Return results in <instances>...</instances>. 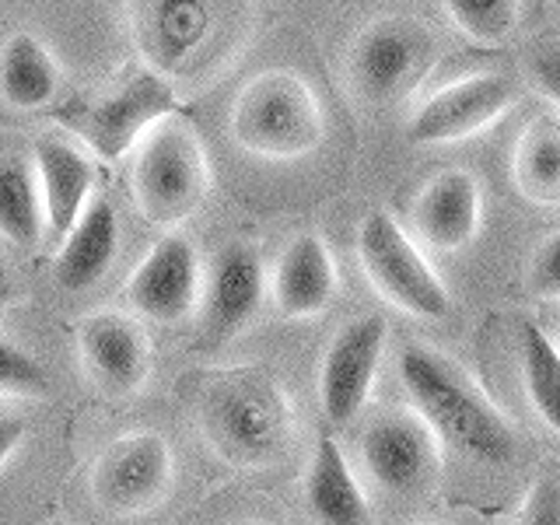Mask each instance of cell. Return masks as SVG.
I'll return each instance as SVG.
<instances>
[{
  "mask_svg": "<svg viewBox=\"0 0 560 525\" xmlns=\"http://www.w3.org/2000/svg\"><path fill=\"white\" fill-rule=\"evenodd\" d=\"M256 25V0H130L144 67L168 81L203 84L232 63Z\"/></svg>",
  "mask_w": 560,
  "mask_h": 525,
  "instance_id": "1",
  "label": "cell"
},
{
  "mask_svg": "<svg viewBox=\"0 0 560 525\" xmlns=\"http://www.w3.org/2000/svg\"><path fill=\"white\" fill-rule=\"evenodd\" d=\"M399 382L413 410L428 420L445 445L487 466L515 459V424L469 378L466 368L445 358L442 350L428 343H407L399 350Z\"/></svg>",
  "mask_w": 560,
  "mask_h": 525,
  "instance_id": "2",
  "label": "cell"
},
{
  "mask_svg": "<svg viewBox=\"0 0 560 525\" xmlns=\"http://www.w3.org/2000/svg\"><path fill=\"white\" fill-rule=\"evenodd\" d=\"M200 428L221 459L262 469L291 448L294 407L284 382L267 368H232L207 385Z\"/></svg>",
  "mask_w": 560,
  "mask_h": 525,
  "instance_id": "3",
  "label": "cell"
},
{
  "mask_svg": "<svg viewBox=\"0 0 560 525\" xmlns=\"http://www.w3.org/2000/svg\"><path fill=\"white\" fill-rule=\"evenodd\" d=\"M228 130L242 151L273 162H294L323 144L326 116L315 88L302 74L267 70L238 92Z\"/></svg>",
  "mask_w": 560,
  "mask_h": 525,
  "instance_id": "4",
  "label": "cell"
},
{
  "mask_svg": "<svg viewBox=\"0 0 560 525\" xmlns=\"http://www.w3.org/2000/svg\"><path fill=\"white\" fill-rule=\"evenodd\" d=\"M210 168L203 140L186 119L168 116L137 144L133 203L151 224L175 228L203 207Z\"/></svg>",
  "mask_w": 560,
  "mask_h": 525,
  "instance_id": "5",
  "label": "cell"
},
{
  "mask_svg": "<svg viewBox=\"0 0 560 525\" xmlns=\"http://www.w3.org/2000/svg\"><path fill=\"white\" fill-rule=\"evenodd\" d=\"M438 57V43L424 22L389 14L368 25L350 49L347 78L361 105H389L428 78Z\"/></svg>",
  "mask_w": 560,
  "mask_h": 525,
  "instance_id": "6",
  "label": "cell"
},
{
  "mask_svg": "<svg viewBox=\"0 0 560 525\" xmlns=\"http://www.w3.org/2000/svg\"><path fill=\"white\" fill-rule=\"evenodd\" d=\"M358 256L378 294L389 298L396 308L417 315V319H445L452 312V294L442 277L431 270V262L420 256L393 214L372 210L361 221Z\"/></svg>",
  "mask_w": 560,
  "mask_h": 525,
  "instance_id": "7",
  "label": "cell"
},
{
  "mask_svg": "<svg viewBox=\"0 0 560 525\" xmlns=\"http://www.w3.org/2000/svg\"><path fill=\"white\" fill-rule=\"evenodd\" d=\"M361 463L368 477L389 494H424L442 477L445 442L417 410H389L368 420Z\"/></svg>",
  "mask_w": 560,
  "mask_h": 525,
  "instance_id": "8",
  "label": "cell"
},
{
  "mask_svg": "<svg viewBox=\"0 0 560 525\" xmlns=\"http://www.w3.org/2000/svg\"><path fill=\"white\" fill-rule=\"evenodd\" d=\"M175 455L154 431L122 434L98 455L92 469V498L113 515H137L158 508L172 490Z\"/></svg>",
  "mask_w": 560,
  "mask_h": 525,
  "instance_id": "9",
  "label": "cell"
},
{
  "mask_svg": "<svg viewBox=\"0 0 560 525\" xmlns=\"http://www.w3.org/2000/svg\"><path fill=\"white\" fill-rule=\"evenodd\" d=\"M172 109H175L172 81L154 74L151 67H140L84 113L81 137L102 162H116L130 148H137L158 122L168 119Z\"/></svg>",
  "mask_w": 560,
  "mask_h": 525,
  "instance_id": "10",
  "label": "cell"
},
{
  "mask_svg": "<svg viewBox=\"0 0 560 525\" xmlns=\"http://www.w3.org/2000/svg\"><path fill=\"white\" fill-rule=\"evenodd\" d=\"M385 337H389L385 319L368 312L350 319L326 347V358L319 368V402L329 424L343 428L364 410L378 378Z\"/></svg>",
  "mask_w": 560,
  "mask_h": 525,
  "instance_id": "11",
  "label": "cell"
},
{
  "mask_svg": "<svg viewBox=\"0 0 560 525\" xmlns=\"http://www.w3.org/2000/svg\"><path fill=\"white\" fill-rule=\"evenodd\" d=\"M518 88L501 74H472L434 92L407 122L410 144H452L487 130L504 109H512Z\"/></svg>",
  "mask_w": 560,
  "mask_h": 525,
  "instance_id": "12",
  "label": "cell"
},
{
  "mask_svg": "<svg viewBox=\"0 0 560 525\" xmlns=\"http://www.w3.org/2000/svg\"><path fill=\"white\" fill-rule=\"evenodd\" d=\"M130 305L151 323H183L203 298V270L192 242L179 232L162 235L137 262L127 284Z\"/></svg>",
  "mask_w": 560,
  "mask_h": 525,
  "instance_id": "13",
  "label": "cell"
},
{
  "mask_svg": "<svg viewBox=\"0 0 560 525\" xmlns=\"http://www.w3.org/2000/svg\"><path fill=\"white\" fill-rule=\"evenodd\" d=\"M267 294L262 256L249 242H232L210 259L200 298V329L207 343H228L245 329Z\"/></svg>",
  "mask_w": 560,
  "mask_h": 525,
  "instance_id": "14",
  "label": "cell"
},
{
  "mask_svg": "<svg viewBox=\"0 0 560 525\" xmlns=\"http://www.w3.org/2000/svg\"><path fill=\"white\" fill-rule=\"evenodd\" d=\"M78 347L98 385L116 396L137 393L151 375L148 332L119 312H95L78 326Z\"/></svg>",
  "mask_w": 560,
  "mask_h": 525,
  "instance_id": "15",
  "label": "cell"
},
{
  "mask_svg": "<svg viewBox=\"0 0 560 525\" xmlns=\"http://www.w3.org/2000/svg\"><path fill=\"white\" fill-rule=\"evenodd\" d=\"M32 154L46 197L49 238H67V232L88 210V197H92L95 186V162L92 154H84L78 144H70L60 133L35 137Z\"/></svg>",
  "mask_w": 560,
  "mask_h": 525,
  "instance_id": "16",
  "label": "cell"
},
{
  "mask_svg": "<svg viewBox=\"0 0 560 525\" xmlns=\"http://www.w3.org/2000/svg\"><path fill=\"white\" fill-rule=\"evenodd\" d=\"M417 235L431 249L459 253L480 232V183L469 172L452 168L424 186L413 203Z\"/></svg>",
  "mask_w": 560,
  "mask_h": 525,
  "instance_id": "17",
  "label": "cell"
},
{
  "mask_svg": "<svg viewBox=\"0 0 560 525\" xmlns=\"http://www.w3.org/2000/svg\"><path fill=\"white\" fill-rule=\"evenodd\" d=\"M340 291L337 262L319 235H298L277 259L273 270V302L288 319H312L329 308Z\"/></svg>",
  "mask_w": 560,
  "mask_h": 525,
  "instance_id": "18",
  "label": "cell"
},
{
  "mask_svg": "<svg viewBox=\"0 0 560 525\" xmlns=\"http://www.w3.org/2000/svg\"><path fill=\"white\" fill-rule=\"evenodd\" d=\"M305 504L319 525H372V504L350 469L340 442L323 434L305 477Z\"/></svg>",
  "mask_w": 560,
  "mask_h": 525,
  "instance_id": "19",
  "label": "cell"
},
{
  "mask_svg": "<svg viewBox=\"0 0 560 525\" xmlns=\"http://www.w3.org/2000/svg\"><path fill=\"white\" fill-rule=\"evenodd\" d=\"M119 249V221L113 200H92L81 221L70 228L57 256V284L63 291H92L109 273Z\"/></svg>",
  "mask_w": 560,
  "mask_h": 525,
  "instance_id": "20",
  "label": "cell"
},
{
  "mask_svg": "<svg viewBox=\"0 0 560 525\" xmlns=\"http://www.w3.org/2000/svg\"><path fill=\"white\" fill-rule=\"evenodd\" d=\"M0 92L11 109H46L60 92V67L49 49L32 35H11L0 67Z\"/></svg>",
  "mask_w": 560,
  "mask_h": 525,
  "instance_id": "21",
  "label": "cell"
},
{
  "mask_svg": "<svg viewBox=\"0 0 560 525\" xmlns=\"http://www.w3.org/2000/svg\"><path fill=\"white\" fill-rule=\"evenodd\" d=\"M512 179L533 203H560V116H536L512 154Z\"/></svg>",
  "mask_w": 560,
  "mask_h": 525,
  "instance_id": "22",
  "label": "cell"
},
{
  "mask_svg": "<svg viewBox=\"0 0 560 525\" xmlns=\"http://www.w3.org/2000/svg\"><path fill=\"white\" fill-rule=\"evenodd\" d=\"M0 232L22 249H32L49 235L43 183L18 154H8L0 168Z\"/></svg>",
  "mask_w": 560,
  "mask_h": 525,
  "instance_id": "23",
  "label": "cell"
},
{
  "mask_svg": "<svg viewBox=\"0 0 560 525\" xmlns=\"http://www.w3.org/2000/svg\"><path fill=\"white\" fill-rule=\"evenodd\" d=\"M522 382L536 413L560 434V347L533 323L522 329Z\"/></svg>",
  "mask_w": 560,
  "mask_h": 525,
  "instance_id": "24",
  "label": "cell"
},
{
  "mask_svg": "<svg viewBox=\"0 0 560 525\" xmlns=\"http://www.w3.org/2000/svg\"><path fill=\"white\" fill-rule=\"evenodd\" d=\"M442 4L455 28L480 46H498L512 39V32L518 28L522 0H442Z\"/></svg>",
  "mask_w": 560,
  "mask_h": 525,
  "instance_id": "25",
  "label": "cell"
},
{
  "mask_svg": "<svg viewBox=\"0 0 560 525\" xmlns=\"http://www.w3.org/2000/svg\"><path fill=\"white\" fill-rule=\"evenodd\" d=\"M0 389H4V399H28L46 393L43 364L14 337H4L0 343Z\"/></svg>",
  "mask_w": 560,
  "mask_h": 525,
  "instance_id": "26",
  "label": "cell"
},
{
  "mask_svg": "<svg viewBox=\"0 0 560 525\" xmlns=\"http://www.w3.org/2000/svg\"><path fill=\"white\" fill-rule=\"evenodd\" d=\"M515 525H560V480L539 477L525 490Z\"/></svg>",
  "mask_w": 560,
  "mask_h": 525,
  "instance_id": "27",
  "label": "cell"
},
{
  "mask_svg": "<svg viewBox=\"0 0 560 525\" xmlns=\"http://www.w3.org/2000/svg\"><path fill=\"white\" fill-rule=\"evenodd\" d=\"M529 288L542 302H560V232L533 253L529 262Z\"/></svg>",
  "mask_w": 560,
  "mask_h": 525,
  "instance_id": "28",
  "label": "cell"
},
{
  "mask_svg": "<svg viewBox=\"0 0 560 525\" xmlns=\"http://www.w3.org/2000/svg\"><path fill=\"white\" fill-rule=\"evenodd\" d=\"M525 67H529V78H533V84L539 88V92L560 105V39L539 43L529 52V63H525Z\"/></svg>",
  "mask_w": 560,
  "mask_h": 525,
  "instance_id": "29",
  "label": "cell"
},
{
  "mask_svg": "<svg viewBox=\"0 0 560 525\" xmlns=\"http://www.w3.org/2000/svg\"><path fill=\"white\" fill-rule=\"evenodd\" d=\"M25 438H28V420H22L11 410L0 417V463H4V466L14 463V452H18V445L25 442Z\"/></svg>",
  "mask_w": 560,
  "mask_h": 525,
  "instance_id": "30",
  "label": "cell"
},
{
  "mask_svg": "<svg viewBox=\"0 0 560 525\" xmlns=\"http://www.w3.org/2000/svg\"><path fill=\"white\" fill-rule=\"evenodd\" d=\"M550 337H553L557 347H560V312H557V319H553V332H550Z\"/></svg>",
  "mask_w": 560,
  "mask_h": 525,
  "instance_id": "31",
  "label": "cell"
},
{
  "mask_svg": "<svg viewBox=\"0 0 560 525\" xmlns=\"http://www.w3.org/2000/svg\"><path fill=\"white\" fill-rule=\"evenodd\" d=\"M434 525H452V522H434Z\"/></svg>",
  "mask_w": 560,
  "mask_h": 525,
  "instance_id": "32",
  "label": "cell"
}]
</instances>
